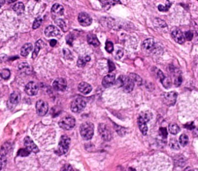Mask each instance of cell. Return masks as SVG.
Returning <instances> with one entry per match:
<instances>
[{
	"label": "cell",
	"instance_id": "1",
	"mask_svg": "<svg viewBox=\"0 0 198 171\" xmlns=\"http://www.w3.org/2000/svg\"><path fill=\"white\" fill-rule=\"evenodd\" d=\"M116 84L119 87H121L125 93L132 91L135 83L134 82L127 76H120L116 81Z\"/></svg>",
	"mask_w": 198,
	"mask_h": 171
},
{
	"label": "cell",
	"instance_id": "2",
	"mask_svg": "<svg viewBox=\"0 0 198 171\" xmlns=\"http://www.w3.org/2000/svg\"><path fill=\"white\" fill-rule=\"evenodd\" d=\"M80 132L81 137L84 140H90L94 133V126L91 122H85L80 128Z\"/></svg>",
	"mask_w": 198,
	"mask_h": 171
},
{
	"label": "cell",
	"instance_id": "3",
	"mask_svg": "<svg viewBox=\"0 0 198 171\" xmlns=\"http://www.w3.org/2000/svg\"><path fill=\"white\" fill-rule=\"evenodd\" d=\"M70 144V138L66 135H63L61 137L56 153L58 155H62L66 154L69 148Z\"/></svg>",
	"mask_w": 198,
	"mask_h": 171
},
{
	"label": "cell",
	"instance_id": "4",
	"mask_svg": "<svg viewBox=\"0 0 198 171\" xmlns=\"http://www.w3.org/2000/svg\"><path fill=\"white\" fill-rule=\"evenodd\" d=\"M58 124L60 128L64 130H69L75 127L76 120L74 117L69 115L61 119Z\"/></svg>",
	"mask_w": 198,
	"mask_h": 171
},
{
	"label": "cell",
	"instance_id": "5",
	"mask_svg": "<svg viewBox=\"0 0 198 171\" xmlns=\"http://www.w3.org/2000/svg\"><path fill=\"white\" fill-rule=\"evenodd\" d=\"M98 132L102 138L106 141H110L112 138V132L111 129L105 124L99 125Z\"/></svg>",
	"mask_w": 198,
	"mask_h": 171
},
{
	"label": "cell",
	"instance_id": "6",
	"mask_svg": "<svg viewBox=\"0 0 198 171\" xmlns=\"http://www.w3.org/2000/svg\"><path fill=\"white\" fill-rule=\"evenodd\" d=\"M85 101L81 98H78L72 102L70 108L73 112L79 113L85 108Z\"/></svg>",
	"mask_w": 198,
	"mask_h": 171
},
{
	"label": "cell",
	"instance_id": "7",
	"mask_svg": "<svg viewBox=\"0 0 198 171\" xmlns=\"http://www.w3.org/2000/svg\"><path fill=\"white\" fill-rule=\"evenodd\" d=\"M177 97V93L175 91L166 93L163 95L164 102L166 103V104L169 106L174 105L176 102Z\"/></svg>",
	"mask_w": 198,
	"mask_h": 171
},
{
	"label": "cell",
	"instance_id": "8",
	"mask_svg": "<svg viewBox=\"0 0 198 171\" xmlns=\"http://www.w3.org/2000/svg\"><path fill=\"white\" fill-rule=\"evenodd\" d=\"M36 111L39 116H44L48 112V104L43 100H39L36 103Z\"/></svg>",
	"mask_w": 198,
	"mask_h": 171
},
{
	"label": "cell",
	"instance_id": "9",
	"mask_svg": "<svg viewBox=\"0 0 198 171\" xmlns=\"http://www.w3.org/2000/svg\"><path fill=\"white\" fill-rule=\"evenodd\" d=\"M24 144L25 146L26 149H27L30 152H33L35 153H37L39 151V149L37 145L33 142L32 139L29 137L27 136L25 137L24 140Z\"/></svg>",
	"mask_w": 198,
	"mask_h": 171
},
{
	"label": "cell",
	"instance_id": "10",
	"mask_svg": "<svg viewBox=\"0 0 198 171\" xmlns=\"http://www.w3.org/2000/svg\"><path fill=\"white\" fill-rule=\"evenodd\" d=\"M78 20L80 24L82 26H88L92 23L91 16L85 12L80 13L78 16Z\"/></svg>",
	"mask_w": 198,
	"mask_h": 171
},
{
	"label": "cell",
	"instance_id": "11",
	"mask_svg": "<svg viewBox=\"0 0 198 171\" xmlns=\"http://www.w3.org/2000/svg\"><path fill=\"white\" fill-rule=\"evenodd\" d=\"M25 91L26 93L30 96L35 95L37 94L39 91L38 85L34 82H30L26 86Z\"/></svg>",
	"mask_w": 198,
	"mask_h": 171
},
{
	"label": "cell",
	"instance_id": "12",
	"mask_svg": "<svg viewBox=\"0 0 198 171\" xmlns=\"http://www.w3.org/2000/svg\"><path fill=\"white\" fill-rule=\"evenodd\" d=\"M67 87V82L63 78H58L53 83V87L56 91H63Z\"/></svg>",
	"mask_w": 198,
	"mask_h": 171
},
{
	"label": "cell",
	"instance_id": "13",
	"mask_svg": "<svg viewBox=\"0 0 198 171\" xmlns=\"http://www.w3.org/2000/svg\"><path fill=\"white\" fill-rule=\"evenodd\" d=\"M142 48L144 51L148 52H151L156 48L155 43L154 40L152 39H146L144 41L142 44Z\"/></svg>",
	"mask_w": 198,
	"mask_h": 171
},
{
	"label": "cell",
	"instance_id": "14",
	"mask_svg": "<svg viewBox=\"0 0 198 171\" xmlns=\"http://www.w3.org/2000/svg\"><path fill=\"white\" fill-rule=\"evenodd\" d=\"M171 36L174 40L178 44H183L185 42V37L182 32L179 29H175L171 33Z\"/></svg>",
	"mask_w": 198,
	"mask_h": 171
},
{
	"label": "cell",
	"instance_id": "15",
	"mask_svg": "<svg viewBox=\"0 0 198 171\" xmlns=\"http://www.w3.org/2000/svg\"><path fill=\"white\" fill-rule=\"evenodd\" d=\"M60 31L58 28L53 25H50L48 26L45 30V35L48 37H55L59 35Z\"/></svg>",
	"mask_w": 198,
	"mask_h": 171
},
{
	"label": "cell",
	"instance_id": "16",
	"mask_svg": "<svg viewBox=\"0 0 198 171\" xmlns=\"http://www.w3.org/2000/svg\"><path fill=\"white\" fill-rule=\"evenodd\" d=\"M115 75L113 73H110L105 76L102 80V85L104 87H109L115 83Z\"/></svg>",
	"mask_w": 198,
	"mask_h": 171
},
{
	"label": "cell",
	"instance_id": "17",
	"mask_svg": "<svg viewBox=\"0 0 198 171\" xmlns=\"http://www.w3.org/2000/svg\"><path fill=\"white\" fill-rule=\"evenodd\" d=\"M158 75L161 84L166 88H169L171 86V79L165 76L161 71H159Z\"/></svg>",
	"mask_w": 198,
	"mask_h": 171
},
{
	"label": "cell",
	"instance_id": "18",
	"mask_svg": "<svg viewBox=\"0 0 198 171\" xmlns=\"http://www.w3.org/2000/svg\"><path fill=\"white\" fill-rule=\"evenodd\" d=\"M51 12L55 15L62 16L64 13V8L59 4H55L51 8Z\"/></svg>",
	"mask_w": 198,
	"mask_h": 171
},
{
	"label": "cell",
	"instance_id": "19",
	"mask_svg": "<svg viewBox=\"0 0 198 171\" xmlns=\"http://www.w3.org/2000/svg\"><path fill=\"white\" fill-rule=\"evenodd\" d=\"M80 91L84 94H88L92 91V87L86 82H81L78 86Z\"/></svg>",
	"mask_w": 198,
	"mask_h": 171
},
{
	"label": "cell",
	"instance_id": "20",
	"mask_svg": "<svg viewBox=\"0 0 198 171\" xmlns=\"http://www.w3.org/2000/svg\"><path fill=\"white\" fill-rule=\"evenodd\" d=\"M20 100V94L18 92H13L10 95L8 102L11 105L15 106L17 105Z\"/></svg>",
	"mask_w": 198,
	"mask_h": 171
},
{
	"label": "cell",
	"instance_id": "21",
	"mask_svg": "<svg viewBox=\"0 0 198 171\" xmlns=\"http://www.w3.org/2000/svg\"><path fill=\"white\" fill-rule=\"evenodd\" d=\"M147 123V122L146 121H145L141 118L138 117V127H139L140 131H141V133L144 135H146L147 134V132H148V129Z\"/></svg>",
	"mask_w": 198,
	"mask_h": 171
},
{
	"label": "cell",
	"instance_id": "22",
	"mask_svg": "<svg viewBox=\"0 0 198 171\" xmlns=\"http://www.w3.org/2000/svg\"><path fill=\"white\" fill-rule=\"evenodd\" d=\"M33 49V45L31 43L25 44L21 48L20 54L22 57H27Z\"/></svg>",
	"mask_w": 198,
	"mask_h": 171
},
{
	"label": "cell",
	"instance_id": "23",
	"mask_svg": "<svg viewBox=\"0 0 198 171\" xmlns=\"http://www.w3.org/2000/svg\"><path fill=\"white\" fill-rule=\"evenodd\" d=\"M13 10L18 15H22L24 11H25V5L24 4L21 2H19L18 3H16L12 7Z\"/></svg>",
	"mask_w": 198,
	"mask_h": 171
},
{
	"label": "cell",
	"instance_id": "24",
	"mask_svg": "<svg viewBox=\"0 0 198 171\" xmlns=\"http://www.w3.org/2000/svg\"><path fill=\"white\" fill-rule=\"evenodd\" d=\"M87 41L88 43L91 45H92L94 47H98L100 45V43L95 35L89 34L87 36Z\"/></svg>",
	"mask_w": 198,
	"mask_h": 171
},
{
	"label": "cell",
	"instance_id": "25",
	"mask_svg": "<svg viewBox=\"0 0 198 171\" xmlns=\"http://www.w3.org/2000/svg\"><path fill=\"white\" fill-rule=\"evenodd\" d=\"M43 44H44V42L41 40H38L35 44V49H34V51H33V54H32V58L33 59H35L37 57V56L38 55V54H39V52L40 51V49L41 48V45Z\"/></svg>",
	"mask_w": 198,
	"mask_h": 171
},
{
	"label": "cell",
	"instance_id": "26",
	"mask_svg": "<svg viewBox=\"0 0 198 171\" xmlns=\"http://www.w3.org/2000/svg\"><path fill=\"white\" fill-rule=\"evenodd\" d=\"M139 117L141 118L142 119H144L147 122H148L152 118V114L150 111H143L140 114Z\"/></svg>",
	"mask_w": 198,
	"mask_h": 171
},
{
	"label": "cell",
	"instance_id": "27",
	"mask_svg": "<svg viewBox=\"0 0 198 171\" xmlns=\"http://www.w3.org/2000/svg\"><path fill=\"white\" fill-rule=\"evenodd\" d=\"M90 60H91V58L88 55H87L84 57H80L78 61L77 65L79 67H80V68L84 67V66H85V64L88 62H89Z\"/></svg>",
	"mask_w": 198,
	"mask_h": 171
},
{
	"label": "cell",
	"instance_id": "28",
	"mask_svg": "<svg viewBox=\"0 0 198 171\" xmlns=\"http://www.w3.org/2000/svg\"><path fill=\"white\" fill-rule=\"evenodd\" d=\"M169 131L172 134H177L180 131V129L176 124H171L168 126Z\"/></svg>",
	"mask_w": 198,
	"mask_h": 171
},
{
	"label": "cell",
	"instance_id": "29",
	"mask_svg": "<svg viewBox=\"0 0 198 171\" xmlns=\"http://www.w3.org/2000/svg\"><path fill=\"white\" fill-rule=\"evenodd\" d=\"M100 2L102 4V6L105 9H109L112 5H115L116 2H120L118 1H101Z\"/></svg>",
	"mask_w": 198,
	"mask_h": 171
},
{
	"label": "cell",
	"instance_id": "30",
	"mask_svg": "<svg viewBox=\"0 0 198 171\" xmlns=\"http://www.w3.org/2000/svg\"><path fill=\"white\" fill-rule=\"evenodd\" d=\"M180 144L184 147L185 146L187 145V144L188 143V141H189V138L188 137L187 135L185 134H182L181 135V136L180 137Z\"/></svg>",
	"mask_w": 198,
	"mask_h": 171
},
{
	"label": "cell",
	"instance_id": "31",
	"mask_svg": "<svg viewBox=\"0 0 198 171\" xmlns=\"http://www.w3.org/2000/svg\"><path fill=\"white\" fill-rule=\"evenodd\" d=\"M129 78L134 82V83H137L138 85H141L142 83V79L141 78L137 75L135 73L130 74Z\"/></svg>",
	"mask_w": 198,
	"mask_h": 171
},
{
	"label": "cell",
	"instance_id": "32",
	"mask_svg": "<svg viewBox=\"0 0 198 171\" xmlns=\"http://www.w3.org/2000/svg\"><path fill=\"white\" fill-rule=\"evenodd\" d=\"M170 147L175 150H178L180 149V145L177 140L175 138H172L170 141Z\"/></svg>",
	"mask_w": 198,
	"mask_h": 171
},
{
	"label": "cell",
	"instance_id": "33",
	"mask_svg": "<svg viewBox=\"0 0 198 171\" xmlns=\"http://www.w3.org/2000/svg\"><path fill=\"white\" fill-rule=\"evenodd\" d=\"M0 76L4 80L8 79L11 76V72L8 69H4L0 73Z\"/></svg>",
	"mask_w": 198,
	"mask_h": 171
},
{
	"label": "cell",
	"instance_id": "34",
	"mask_svg": "<svg viewBox=\"0 0 198 171\" xmlns=\"http://www.w3.org/2000/svg\"><path fill=\"white\" fill-rule=\"evenodd\" d=\"M30 151L26 148H20L18 152V155L20 157H27L30 155Z\"/></svg>",
	"mask_w": 198,
	"mask_h": 171
},
{
	"label": "cell",
	"instance_id": "35",
	"mask_svg": "<svg viewBox=\"0 0 198 171\" xmlns=\"http://www.w3.org/2000/svg\"><path fill=\"white\" fill-rule=\"evenodd\" d=\"M105 49L109 53H112L114 49V47H113V44L111 42L107 41L106 42V45H105Z\"/></svg>",
	"mask_w": 198,
	"mask_h": 171
},
{
	"label": "cell",
	"instance_id": "36",
	"mask_svg": "<svg viewBox=\"0 0 198 171\" xmlns=\"http://www.w3.org/2000/svg\"><path fill=\"white\" fill-rule=\"evenodd\" d=\"M171 5V4L170 2H167V4H166V5L165 6H163L162 5H159L158 6L159 11H161V12H166L167 11L169 8H170Z\"/></svg>",
	"mask_w": 198,
	"mask_h": 171
},
{
	"label": "cell",
	"instance_id": "37",
	"mask_svg": "<svg viewBox=\"0 0 198 171\" xmlns=\"http://www.w3.org/2000/svg\"><path fill=\"white\" fill-rule=\"evenodd\" d=\"M42 18L41 17H38L33 22V29H36L37 28H39L40 26V25H41L42 23Z\"/></svg>",
	"mask_w": 198,
	"mask_h": 171
},
{
	"label": "cell",
	"instance_id": "38",
	"mask_svg": "<svg viewBox=\"0 0 198 171\" xmlns=\"http://www.w3.org/2000/svg\"><path fill=\"white\" fill-rule=\"evenodd\" d=\"M56 23L62 29L63 31H65L66 28V25L65 22L62 19H57L56 20Z\"/></svg>",
	"mask_w": 198,
	"mask_h": 171
},
{
	"label": "cell",
	"instance_id": "39",
	"mask_svg": "<svg viewBox=\"0 0 198 171\" xmlns=\"http://www.w3.org/2000/svg\"><path fill=\"white\" fill-rule=\"evenodd\" d=\"M63 54L65 56V58L68 59H72V55L71 52L69 51V49L67 48L63 49Z\"/></svg>",
	"mask_w": 198,
	"mask_h": 171
},
{
	"label": "cell",
	"instance_id": "40",
	"mask_svg": "<svg viewBox=\"0 0 198 171\" xmlns=\"http://www.w3.org/2000/svg\"><path fill=\"white\" fill-rule=\"evenodd\" d=\"M159 134L163 138H166L167 137V131L166 128H161L159 129Z\"/></svg>",
	"mask_w": 198,
	"mask_h": 171
},
{
	"label": "cell",
	"instance_id": "41",
	"mask_svg": "<svg viewBox=\"0 0 198 171\" xmlns=\"http://www.w3.org/2000/svg\"><path fill=\"white\" fill-rule=\"evenodd\" d=\"M6 158L4 155L0 154V171L2 169L6 164Z\"/></svg>",
	"mask_w": 198,
	"mask_h": 171
},
{
	"label": "cell",
	"instance_id": "42",
	"mask_svg": "<svg viewBox=\"0 0 198 171\" xmlns=\"http://www.w3.org/2000/svg\"><path fill=\"white\" fill-rule=\"evenodd\" d=\"M185 37L187 40L191 41L194 37V34L191 31H187L185 33Z\"/></svg>",
	"mask_w": 198,
	"mask_h": 171
},
{
	"label": "cell",
	"instance_id": "43",
	"mask_svg": "<svg viewBox=\"0 0 198 171\" xmlns=\"http://www.w3.org/2000/svg\"><path fill=\"white\" fill-rule=\"evenodd\" d=\"M124 52H123V50L121 48H119V49L117 51L116 55H115V58L116 59H120L121 58H122V57L123 56Z\"/></svg>",
	"mask_w": 198,
	"mask_h": 171
},
{
	"label": "cell",
	"instance_id": "44",
	"mask_svg": "<svg viewBox=\"0 0 198 171\" xmlns=\"http://www.w3.org/2000/svg\"><path fill=\"white\" fill-rule=\"evenodd\" d=\"M182 82V79L181 78V76H178V77L176 78V79H175L174 80V85L177 87H178L181 85Z\"/></svg>",
	"mask_w": 198,
	"mask_h": 171
},
{
	"label": "cell",
	"instance_id": "45",
	"mask_svg": "<svg viewBox=\"0 0 198 171\" xmlns=\"http://www.w3.org/2000/svg\"><path fill=\"white\" fill-rule=\"evenodd\" d=\"M61 171H74L72 166L69 164H65L61 168Z\"/></svg>",
	"mask_w": 198,
	"mask_h": 171
},
{
	"label": "cell",
	"instance_id": "46",
	"mask_svg": "<svg viewBox=\"0 0 198 171\" xmlns=\"http://www.w3.org/2000/svg\"><path fill=\"white\" fill-rule=\"evenodd\" d=\"M108 64H109V72H112L115 69V65L114 63L111 61H108Z\"/></svg>",
	"mask_w": 198,
	"mask_h": 171
},
{
	"label": "cell",
	"instance_id": "47",
	"mask_svg": "<svg viewBox=\"0 0 198 171\" xmlns=\"http://www.w3.org/2000/svg\"><path fill=\"white\" fill-rule=\"evenodd\" d=\"M66 40H67V43L70 44V45H72V43L73 42V36L72 35H69L67 36L66 37Z\"/></svg>",
	"mask_w": 198,
	"mask_h": 171
},
{
	"label": "cell",
	"instance_id": "48",
	"mask_svg": "<svg viewBox=\"0 0 198 171\" xmlns=\"http://www.w3.org/2000/svg\"><path fill=\"white\" fill-rule=\"evenodd\" d=\"M189 125H185V127L188 129H191V130H192L193 129L195 128V126H194V124L193 122H191V124H188Z\"/></svg>",
	"mask_w": 198,
	"mask_h": 171
},
{
	"label": "cell",
	"instance_id": "49",
	"mask_svg": "<svg viewBox=\"0 0 198 171\" xmlns=\"http://www.w3.org/2000/svg\"><path fill=\"white\" fill-rule=\"evenodd\" d=\"M50 45L51 46V47H54V46H55V45L56 44V43H57V41L56 40H54V39H53V40H51V41H50Z\"/></svg>",
	"mask_w": 198,
	"mask_h": 171
},
{
	"label": "cell",
	"instance_id": "50",
	"mask_svg": "<svg viewBox=\"0 0 198 171\" xmlns=\"http://www.w3.org/2000/svg\"><path fill=\"white\" fill-rule=\"evenodd\" d=\"M184 171H194V170H193L191 167H187V168L184 170Z\"/></svg>",
	"mask_w": 198,
	"mask_h": 171
},
{
	"label": "cell",
	"instance_id": "51",
	"mask_svg": "<svg viewBox=\"0 0 198 171\" xmlns=\"http://www.w3.org/2000/svg\"><path fill=\"white\" fill-rule=\"evenodd\" d=\"M129 171H135L134 169H132V168H130L129 169Z\"/></svg>",
	"mask_w": 198,
	"mask_h": 171
}]
</instances>
